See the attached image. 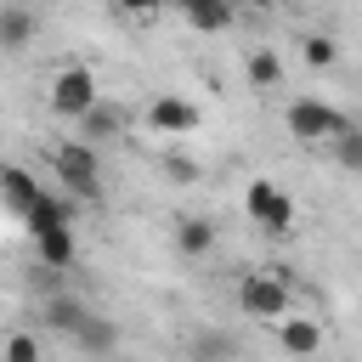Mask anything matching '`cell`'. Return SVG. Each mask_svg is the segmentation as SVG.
<instances>
[{
	"mask_svg": "<svg viewBox=\"0 0 362 362\" xmlns=\"http://www.w3.org/2000/svg\"><path fill=\"white\" fill-rule=\"evenodd\" d=\"M288 266H272V272H243L238 277V311L255 317V322H283L288 317Z\"/></svg>",
	"mask_w": 362,
	"mask_h": 362,
	"instance_id": "1",
	"label": "cell"
},
{
	"mask_svg": "<svg viewBox=\"0 0 362 362\" xmlns=\"http://www.w3.org/2000/svg\"><path fill=\"white\" fill-rule=\"evenodd\" d=\"M51 175L79 198V204H96L102 198V158L90 141H57L51 147Z\"/></svg>",
	"mask_w": 362,
	"mask_h": 362,
	"instance_id": "2",
	"label": "cell"
},
{
	"mask_svg": "<svg viewBox=\"0 0 362 362\" xmlns=\"http://www.w3.org/2000/svg\"><path fill=\"white\" fill-rule=\"evenodd\" d=\"M283 124H288V136L305 141V147H317V141H339V136L351 130V119H345L339 107L317 102V96H294V102L283 107Z\"/></svg>",
	"mask_w": 362,
	"mask_h": 362,
	"instance_id": "3",
	"label": "cell"
},
{
	"mask_svg": "<svg viewBox=\"0 0 362 362\" xmlns=\"http://www.w3.org/2000/svg\"><path fill=\"white\" fill-rule=\"evenodd\" d=\"M243 215H249L260 232H272V238H288V232H294V198H288L283 187H272L266 175H255V181L243 187Z\"/></svg>",
	"mask_w": 362,
	"mask_h": 362,
	"instance_id": "4",
	"label": "cell"
},
{
	"mask_svg": "<svg viewBox=\"0 0 362 362\" xmlns=\"http://www.w3.org/2000/svg\"><path fill=\"white\" fill-rule=\"evenodd\" d=\"M90 107H102V90H96V74L85 68V62H74V68H62L57 79H51V113L57 119H85Z\"/></svg>",
	"mask_w": 362,
	"mask_h": 362,
	"instance_id": "5",
	"label": "cell"
},
{
	"mask_svg": "<svg viewBox=\"0 0 362 362\" xmlns=\"http://www.w3.org/2000/svg\"><path fill=\"white\" fill-rule=\"evenodd\" d=\"M198 124H204V113H198V102L181 96V90H164V96L147 102V130H158V136H192Z\"/></svg>",
	"mask_w": 362,
	"mask_h": 362,
	"instance_id": "6",
	"label": "cell"
},
{
	"mask_svg": "<svg viewBox=\"0 0 362 362\" xmlns=\"http://www.w3.org/2000/svg\"><path fill=\"white\" fill-rule=\"evenodd\" d=\"M90 317H96V311H90V305H85L79 294H68V288H62V294H45V300H40V322H45V334H68V339H74V334H79V328H85Z\"/></svg>",
	"mask_w": 362,
	"mask_h": 362,
	"instance_id": "7",
	"label": "cell"
},
{
	"mask_svg": "<svg viewBox=\"0 0 362 362\" xmlns=\"http://www.w3.org/2000/svg\"><path fill=\"white\" fill-rule=\"evenodd\" d=\"M277 345H283V356H294V362H311L317 351H322V322L317 317H283L277 322Z\"/></svg>",
	"mask_w": 362,
	"mask_h": 362,
	"instance_id": "8",
	"label": "cell"
},
{
	"mask_svg": "<svg viewBox=\"0 0 362 362\" xmlns=\"http://www.w3.org/2000/svg\"><path fill=\"white\" fill-rule=\"evenodd\" d=\"M74 215H79V198H74V192H51V187H45V192H40V204L23 215V226H28V238H34V232H51V226H74Z\"/></svg>",
	"mask_w": 362,
	"mask_h": 362,
	"instance_id": "9",
	"label": "cell"
},
{
	"mask_svg": "<svg viewBox=\"0 0 362 362\" xmlns=\"http://www.w3.org/2000/svg\"><path fill=\"white\" fill-rule=\"evenodd\" d=\"M170 6H181V17L198 34H232V23H238V6L232 0H170Z\"/></svg>",
	"mask_w": 362,
	"mask_h": 362,
	"instance_id": "10",
	"label": "cell"
},
{
	"mask_svg": "<svg viewBox=\"0 0 362 362\" xmlns=\"http://www.w3.org/2000/svg\"><path fill=\"white\" fill-rule=\"evenodd\" d=\"M209 249H215V221L181 215V221H175V255H181V260H204Z\"/></svg>",
	"mask_w": 362,
	"mask_h": 362,
	"instance_id": "11",
	"label": "cell"
},
{
	"mask_svg": "<svg viewBox=\"0 0 362 362\" xmlns=\"http://www.w3.org/2000/svg\"><path fill=\"white\" fill-rule=\"evenodd\" d=\"M34 255H40V266H51V272H68V266H74V255H79V243H74V226L34 232Z\"/></svg>",
	"mask_w": 362,
	"mask_h": 362,
	"instance_id": "12",
	"label": "cell"
},
{
	"mask_svg": "<svg viewBox=\"0 0 362 362\" xmlns=\"http://www.w3.org/2000/svg\"><path fill=\"white\" fill-rule=\"evenodd\" d=\"M0 187H6V209H11V215H17V221H23V215H28V209H34V204H40V192H45V181H34V175H28V170H23V164H11V170H6V181H0Z\"/></svg>",
	"mask_w": 362,
	"mask_h": 362,
	"instance_id": "13",
	"label": "cell"
},
{
	"mask_svg": "<svg viewBox=\"0 0 362 362\" xmlns=\"http://www.w3.org/2000/svg\"><path fill=\"white\" fill-rule=\"evenodd\" d=\"M238 356V339L226 328H198L187 339V362H232Z\"/></svg>",
	"mask_w": 362,
	"mask_h": 362,
	"instance_id": "14",
	"label": "cell"
},
{
	"mask_svg": "<svg viewBox=\"0 0 362 362\" xmlns=\"http://www.w3.org/2000/svg\"><path fill=\"white\" fill-rule=\"evenodd\" d=\"M119 130H124V113H119V107H107V102H102V107H90V113L79 119V141H90V147H96V141H113Z\"/></svg>",
	"mask_w": 362,
	"mask_h": 362,
	"instance_id": "15",
	"label": "cell"
},
{
	"mask_svg": "<svg viewBox=\"0 0 362 362\" xmlns=\"http://www.w3.org/2000/svg\"><path fill=\"white\" fill-rule=\"evenodd\" d=\"M249 85H255V90H277V85H283V57H277L272 45H255V51H249Z\"/></svg>",
	"mask_w": 362,
	"mask_h": 362,
	"instance_id": "16",
	"label": "cell"
},
{
	"mask_svg": "<svg viewBox=\"0 0 362 362\" xmlns=\"http://www.w3.org/2000/svg\"><path fill=\"white\" fill-rule=\"evenodd\" d=\"M28 40H34V17H28L23 6H6V11H0V45H6V51H23Z\"/></svg>",
	"mask_w": 362,
	"mask_h": 362,
	"instance_id": "17",
	"label": "cell"
},
{
	"mask_svg": "<svg viewBox=\"0 0 362 362\" xmlns=\"http://www.w3.org/2000/svg\"><path fill=\"white\" fill-rule=\"evenodd\" d=\"M74 345H79V351H90V356H107V351L119 345V328H113L107 317H90V322L74 334Z\"/></svg>",
	"mask_w": 362,
	"mask_h": 362,
	"instance_id": "18",
	"label": "cell"
},
{
	"mask_svg": "<svg viewBox=\"0 0 362 362\" xmlns=\"http://www.w3.org/2000/svg\"><path fill=\"white\" fill-rule=\"evenodd\" d=\"M300 57H305V68H334V62H339V45H334L328 34H305V40H300Z\"/></svg>",
	"mask_w": 362,
	"mask_h": 362,
	"instance_id": "19",
	"label": "cell"
},
{
	"mask_svg": "<svg viewBox=\"0 0 362 362\" xmlns=\"http://www.w3.org/2000/svg\"><path fill=\"white\" fill-rule=\"evenodd\" d=\"M334 147V158H339V170H362V124H351L339 141H328Z\"/></svg>",
	"mask_w": 362,
	"mask_h": 362,
	"instance_id": "20",
	"label": "cell"
},
{
	"mask_svg": "<svg viewBox=\"0 0 362 362\" xmlns=\"http://www.w3.org/2000/svg\"><path fill=\"white\" fill-rule=\"evenodd\" d=\"M6 362H40V334L17 328V334L6 339Z\"/></svg>",
	"mask_w": 362,
	"mask_h": 362,
	"instance_id": "21",
	"label": "cell"
},
{
	"mask_svg": "<svg viewBox=\"0 0 362 362\" xmlns=\"http://www.w3.org/2000/svg\"><path fill=\"white\" fill-rule=\"evenodd\" d=\"M164 170H170L175 181H198V164H192V158H181V153H170V158H164Z\"/></svg>",
	"mask_w": 362,
	"mask_h": 362,
	"instance_id": "22",
	"label": "cell"
},
{
	"mask_svg": "<svg viewBox=\"0 0 362 362\" xmlns=\"http://www.w3.org/2000/svg\"><path fill=\"white\" fill-rule=\"evenodd\" d=\"M113 6H119V11H130V17H153L164 0H113Z\"/></svg>",
	"mask_w": 362,
	"mask_h": 362,
	"instance_id": "23",
	"label": "cell"
},
{
	"mask_svg": "<svg viewBox=\"0 0 362 362\" xmlns=\"http://www.w3.org/2000/svg\"><path fill=\"white\" fill-rule=\"evenodd\" d=\"M232 6H249V11H277L283 0H232Z\"/></svg>",
	"mask_w": 362,
	"mask_h": 362,
	"instance_id": "24",
	"label": "cell"
}]
</instances>
